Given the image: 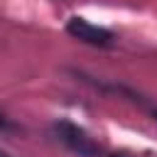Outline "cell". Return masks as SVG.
<instances>
[{
	"mask_svg": "<svg viewBox=\"0 0 157 157\" xmlns=\"http://www.w3.org/2000/svg\"><path fill=\"white\" fill-rule=\"evenodd\" d=\"M54 132H56L59 142L66 150H71L74 155H78V157H98L101 155V145L83 128H78V125H74L69 120H59L54 125Z\"/></svg>",
	"mask_w": 157,
	"mask_h": 157,
	"instance_id": "obj_1",
	"label": "cell"
},
{
	"mask_svg": "<svg viewBox=\"0 0 157 157\" xmlns=\"http://www.w3.org/2000/svg\"><path fill=\"white\" fill-rule=\"evenodd\" d=\"M66 34L78 39V42H83V44H91V47H108L113 42V32L110 29L88 22L86 17H69Z\"/></svg>",
	"mask_w": 157,
	"mask_h": 157,
	"instance_id": "obj_2",
	"label": "cell"
},
{
	"mask_svg": "<svg viewBox=\"0 0 157 157\" xmlns=\"http://www.w3.org/2000/svg\"><path fill=\"white\" fill-rule=\"evenodd\" d=\"M113 157H157V155H135V152H120V155H113Z\"/></svg>",
	"mask_w": 157,
	"mask_h": 157,
	"instance_id": "obj_3",
	"label": "cell"
},
{
	"mask_svg": "<svg viewBox=\"0 0 157 157\" xmlns=\"http://www.w3.org/2000/svg\"><path fill=\"white\" fill-rule=\"evenodd\" d=\"M147 110H150V115H152V118H155V120H157V105H150V108H147Z\"/></svg>",
	"mask_w": 157,
	"mask_h": 157,
	"instance_id": "obj_4",
	"label": "cell"
},
{
	"mask_svg": "<svg viewBox=\"0 0 157 157\" xmlns=\"http://www.w3.org/2000/svg\"><path fill=\"white\" fill-rule=\"evenodd\" d=\"M2 128H7V120H5L2 115H0V130H2Z\"/></svg>",
	"mask_w": 157,
	"mask_h": 157,
	"instance_id": "obj_5",
	"label": "cell"
},
{
	"mask_svg": "<svg viewBox=\"0 0 157 157\" xmlns=\"http://www.w3.org/2000/svg\"><path fill=\"white\" fill-rule=\"evenodd\" d=\"M0 157H15V155H10V152H5V150H0Z\"/></svg>",
	"mask_w": 157,
	"mask_h": 157,
	"instance_id": "obj_6",
	"label": "cell"
}]
</instances>
